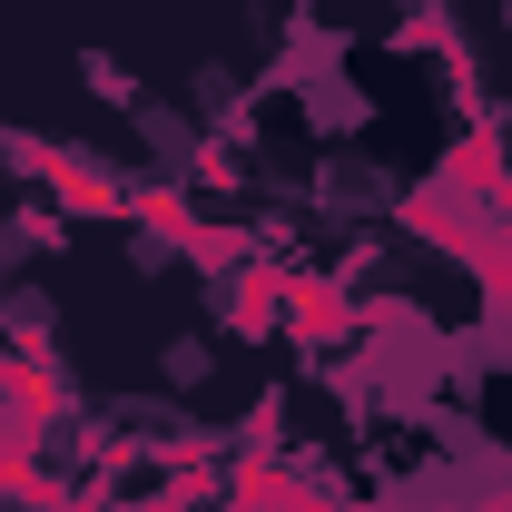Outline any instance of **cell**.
<instances>
[{
	"label": "cell",
	"mask_w": 512,
	"mask_h": 512,
	"mask_svg": "<svg viewBox=\"0 0 512 512\" xmlns=\"http://www.w3.org/2000/svg\"><path fill=\"white\" fill-rule=\"evenodd\" d=\"M207 375H217V345H207V335H168V345H158V384L207 394Z\"/></svg>",
	"instance_id": "6da1fadb"
}]
</instances>
